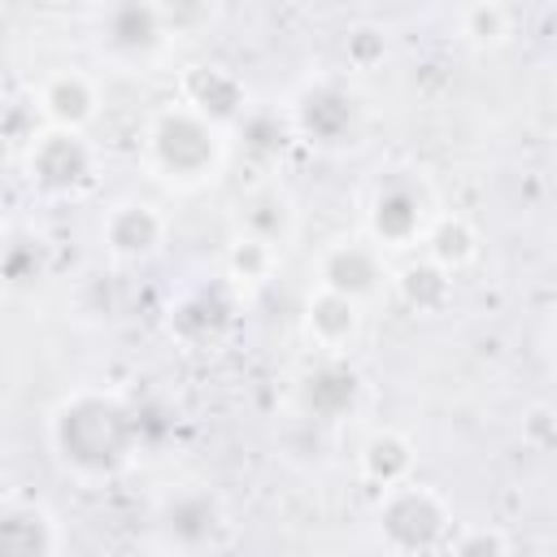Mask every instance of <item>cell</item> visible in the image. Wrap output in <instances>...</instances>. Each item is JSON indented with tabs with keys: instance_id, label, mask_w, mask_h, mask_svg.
Returning a JSON list of instances; mask_svg holds the SVG:
<instances>
[{
	"instance_id": "484cf974",
	"label": "cell",
	"mask_w": 557,
	"mask_h": 557,
	"mask_svg": "<svg viewBox=\"0 0 557 557\" xmlns=\"http://www.w3.org/2000/svg\"><path fill=\"white\" fill-rule=\"evenodd\" d=\"M448 557H509V540L496 527H466L448 535Z\"/></svg>"
},
{
	"instance_id": "277c9868",
	"label": "cell",
	"mask_w": 557,
	"mask_h": 557,
	"mask_svg": "<svg viewBox=\"0 0 557 557\" xmlns=\"http://www.w3.org/2000/svg\"><path fill=\"white\" fill-rule=\"evenodd\" d=\"M435 222V196L426 178L418 174H392L370 191L366 205V239L379 252H400L418 248L426 226Z\"/></svg>"
},
{
	"instance_id": "44dd1931",
	"label": "cell",
	"mask_w": 557,
	"mask_h": 557,
	"mask_svg": "<svg viewBox=\"0 0 557 557\" xmlns=\"http://www.w3.org/2000/svg\"><path fill=\"white\" fill-rule=\"evenodd\" d=\"M231 131L244 144V152L257 161H278L287 152V144L296 139L287 113H274V109H248Z\"/></svg>"
},
{
	"instance_id": "5bb4252c",
	"label": "cell",
	"mask_w": 557,
	"mask_h": 557,
	"mask_svg": "<svg viewBox=\"0 0 557 557\" xmlns=\"http://www.w3.org/2000/svg\"><path fill=\"white\" fill-rule=\"evenodd\" d=\"M100 113V87L83 70H57L39 83V117L57 131H87Z\"/></svg>"
},
{
	"instance_id": "f1b7e54d",
	"label": "cell",
	"mask_w": 557,
	"mask_h": 557,
	"mask_svg": "<svg viewBox=\"0 0 557 557\" xmlns=\"http://www.w3.org/2000/svg\"><path fill=\"white\" fill-rule=\"evenodd\" d=\"M4 248H9V235H4V226H0V261H4Z\"/></svg>"
},
{
	"instance_id": "30bf717a",
	"label": "cell",
	"mask_w": 557,
	"mask_h": 557,
	"mask_svg": "<svg viewBox=\"0 0 557 557\" xmlns=\"http://www.w3.org/2000/svg\"><path fill=\"white\" fill-rule=\"evenodd\" d=\"M178 104L191 109L196 117H205L209 126H218L222 135L252 109L244 78L226 65H213V61H196L178 74Z\"/></svg>"
},
{
	"instance_id": "5b68a950",
	"label": "cell",
	"mask_w": 557,
	"mask_h": 557,
	"mask_svg": "<svg viewBox=\"0 0 557 557\" xmlns=\"http://www.w3.org/2000/svg\"><path fill=\"white\" fill-rule=\"evenodd\" d=\"M26 183L48 196V200H70L83 196L96 183V148L83 131H57L44 126L30 144H26Z\"/></svg>"
},
{
	"instance_id": "8992f818",
	"label": "cell",
	"mask_w": 557,
	"mask_h": 557,
	"mask_svg": "<svg viewBox=\"0 0 557 557\" xmlns=\"http://www.w3.org/2000/svg\"><path fill=\"white\" fill-rule=\"evenodd\" d=\"M222 527H226L222 496L213 487H200V483L174 487L170 496H161V505L152 513V535L174 557H200V553H209L218 544Z\"/></svg>"
},
{
	"instance_id": "8fae6325",
	"label": "cell",
	"mask_w": 557,
	"mask_h": 557,
	"mask_svg": "<svg viewBox=\"0 0 557 557\" xmlns=\"http://www.w3.org/2000/svg\"><path fill=\"white\" fill-rule=\"evenodd\" d=\"M235 287L231 283H209V287H196L187 292L183 300L170 305V318H165V331L183 344V348H213L226 339L231 322H235Z\"/></svg>"
},
{
	"instance_id": "2e32d148",
	"label": "cell",
	"mask_w": 557,
	"mask_h": 557,
	"mask_svg": "<svg viewBox=\"0 0 557 557\" xmlns=\"http://www.w3.org/2000/svg\"><path fill=\"white\" fill-rule=\"evenodd\" d=\"M61 531L44 505L9 500L0 505V557H57Z\"/></svg>"
},
{
	"instance_id": "3957f363",
	"label": "cell",
	"mask_w": 557,
	"mask_h": 557,
	"mask_svg": "<svg viewBox=\"0 0 557 557\" xmlns=\"http://www.w3.org/2000/svg\"><path fill=\"white\" fill-rule=\"evenodd\" d=\"M374 531H379V540H383V548L392 557H426V553L448 544L453 509H448V500L435 487L409 479L400 487L379 492Z\"/></svg>"
},
{
	"instance_id": "ba28073f",
	"label": "cell",
	"mask_w": 557,
	"mask_h": 557,
	"mask_svg": "<svg viewBox=\"0 0 557 557\" xmlns=\"http://www.w3.org/2000/svg\"><path fill=\"white\" fill-rule=\"evenodd\" d=\"M287 122H292V135L313 148H348L361 135V100L344 83L318 78L292 96Z\"/></svg>"
},
{
	"instance_id": "4316f807",
	"label": "cell",
	"mask_w": 557,
	"mask_h": 557,
	"mask_svg": "<svg viewBox=\"0 0 557 557\" xmlns=\"http://www.w3.org/2000/svg\"><path fill=\"white\" fill-rule=\"evenodd\" d=\"M522 444L535 448V453H548L557 444V422H553V409L548 405H535L527 418H522Z\"/></svg>"
},
{
	"instance_id": "7c38bea8",
	"label": "cell",
	"mask_w": 557,
	"mask_h": 557,
	"mask_svg": "<svg viewBox=\"0 0 557 557\" xmlns=\"http://www.w3.org/2000/svg\"><path fill=\"white\" fill-rule=\"evenodd\" d=\"M165 231H170V222H165L161 205H152V200H117L100 222V244H104V252L113 261L135 265V261H148V257L161 252Z\"/></svg>"
},
{
	"instance_id": "e0dca14e",
	"label": "cell",
	"mask_w": 557,
	"mask_h": 557,
	"mask_svg": "<svg viewBox=\"0 0 557 557\" xmlns=\"http://www.w3.org/2000/svg\"><path fill=\"white\" fill-rule=\"evenodd\" d=\"M305 335L326 352V357H339L357 344L361 335V305L335 296V292H322L313 287L309 300H305Z\"/></svg>"
},
{
	"instance_id": "9a60e30c",
	"label": "cell",
	"mask_w": 557,
	"mask_h": 557,
	"mask_svg": "<svg viewBox=\"0 0 557 557\" xmlns=\"http://www.w3.org/2000/svg\"><path fill=\"white\" fill-rule=\"evenodd\" d=\"M235 222L239 235L283 252V244H292L296 235V200L278 183H257L235 200Z\"/></svg>"
},
{
	"instance_id": "603a6c76",
	"label": "cell",
	"mask_w": 557,
	"mask_h": 557,
	"mask_svg": "<svg viewBox=\"0 0 557 557\" xmlns=\"http://www.w3.org/2000/svg\"><path fill=\"white\" fill-rule=\"evenodd\" d=\"M278 270V252L248 239V235H235L231 248H226V283L239 292V287H261L270 274Z\"/></svg>"
},
{
	"instance_id": "ac0fdd59",
	"label": "cell",
	"mask_w": 557,
	"mask_h": 557,
	"mask_svg": "<svg viewBox=\"0 0 557 557\" xmlns=\"http://www.w3.org/2000/svg\"><path fill=\"white\" fill-rule=\"evenodd\" d=\"M357 466H361V479H366L370 487L387 492V487H400V483L413 479L418 448H413L409 435L383 426V431H370V435H366V444H361V453H357Z\"/></svg>"
},
{
	"instance_id": "83f0119b",
	"label": "cell",
	"mask_w": 557,
	"mask_h": 557,
	"mask_svg": "<svg viewBox=\"0 0 557 557\" xmlns=\"http://www.w3.org/2000/svg\"><path fill=\"white\" fill-rule=\"evenodd\" d=\"M9 113H13V96H9V87H4V78H0V135H4Z\"/></svg>"
},
{
	"instance_id": "4fadbf2b",
	"label": "cell",
	"mask_w": 557,
	"mask_h": 557,
	"mask_svg": "<svg viewBox=\"0 0 557 557\" xmlns=\"http://www.w3.org/2000/svg\"><path fill=\"white\" fill-rule=\"evenodd\" d=\"M361 396H366V383L344 357H322L296 383V405L313 422H348L361 409Z\"/></svg>"
},
{
	"instance_id": "9c48e42d",
	"label": "cell",
	"mask_w": 557,
	"mask_h": 557,
	"mask_svg": "<svg viewBox=\"0 0 557 557\" xmlns=\"http://www.w3.org/2000/svg\"><path fill=\"white\" fill-rule=\"evenodd\" d=\"M387 278L392 274H387L383 252L361 235H344V239H335L318 252V287L335 292L352 305H366V300L383 296Z\"/></svg>"
},
{
	"instance_id": "cb8c5ba5",
	"label": "cell",
	"mask_w": 557,
	"mask_h": 557,
	"mask_svg": "<svg viewBox=\"0 0 557 557\" xmlns=\"http://www.w3.org/2000/svg\"><path fill=\"white\" fill-rule=\"evenodd\" d=\"M0 278L13 283V287H30L44 278V248L39 239H13L9 235V248H4V261H0Z\"/></svg>"
},
{
	"instance_id": "7402d4cb",
	"label": "cell",
	"mask_w": 557,
	"mask_h": 557,
	"mask_svg": "<svg viewBox=\"0 0 557 557\" xmlns=\"http://www.w3.org/2000/svg\"><path fill=\"white\" fill-rule=\"evenodd\" d=\"M457 30L470 48H500L513 30V9L496 4V0L466 4V9H457Z\"/></svg>"
},
{
	"instance_id": "7a4b0ae2",
	"label": "cell",
	"mask_w": 557,
	"mask_h": 557,
	"mask_svg": "<svg viewBox=\"0 0 557 557\" xmlns=\"http://www.w3.org/2000/svg\"><path fill=\"white\" fill-rule=\"evenodd\" d=\"M144 161L161 183L187 191V187L218 178V170L226 161V139L218 126H209L205 117H196L191 109H183L174 100L152 113V122L144 131Z\"/></svg>"
},
{
	"instance_id": "d6986e66",
	"label": "cell",
	"mask_w": 557,
	"mask_h": 557,
	"mask_svg": "<svg viewBox=\"0 0 557 557\" xmlns=\"http://www.w3.org/2000/svg\"><path fill=\"white\" fill-rule=\"evenodd\" d=\"M422 257L426 261H435L444 274H457V270H466L470 261H474V252H479V231L470 226V218H461V213H435V222L426 226V235H422Z\"/></svg>"
},
{
	"instance_id": "ffe728a7",
	"label": "cell",
	"mask_w": 557,
	"mask_h": 557,
	"mask_svg": "<svg viewBox=\"0 0 557 557\" xmlns=\"http://www.w3.org/2000/svg\"><path fill=\"white\" fill-rule=\"evenodd\" d=\"M396 292L400 300L413 309V313H440L448 300H453V274H444L435 261L418 257V261H405L396 270Z\"/></svg>"
},
{
	"instance_id": "6da1fadb",
	"label": "cell",
	"mask_w": 557,
	"mask_h": 557,
	"mask_svg": "<svg viewBox=\"0 0 557 557\" xmlns=\"http://www.w3.org/2000/svg\"><path fill=\"white\" fill-rule=\"evenodd\" d=\"M48 444L61 470L83 483L117 479L144 448L135 426V405L100 387H78L52 409Z\"/></svg>"
},
{
	"instance_id": "52a82bcc",
	"label": "cell",
	"mask_w": 557,
	"mask_h": 557,
	"mask_svg": "<svg viewBox=\"0 0 557 557\" xmlns=\"http://www.w3.org/2000/svg\"><path fill=\"white\" fill-rule=\"evenodd\" d=\"M170 39L174 35H170V22H165V9L161 4L117 0V4H104L96 13V48L113 65H126V70L152 65L165 52Z\"/></svg>"
},
{
	"instance_id": "d4e9b609",
	"label": "cell",
	"mask_w": 557,
	"mask_h": 557,
	"mask_svg": "<svg viewBox=\"0 0 557 557\" xmlns=\"http://www.w3.org/2000/svg\"><path fill=\"white\" fill-rule=\"evenodd\" d=\"M344 57H348V65H357V70H374V65H383V57H387V30L374 26V22L352 26L348 39H344Z\"/></svg>"
}]
</instances>
